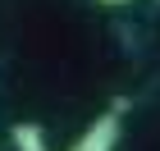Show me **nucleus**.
Wrapping results in <instances>:
<instances>
[{"label": "nucleus", "instance_id": "obj_1", "mask_svg": "<svg viewBox=\"0 0 160 151\" xmlns=\"http://www.w3.org/2000/svg\"><path fill=\"white\" fill-rule=\"evenodd\" d=\"M119 147V110H105L101 119L87 124V133L73 142V151H114Z\"/></svg>", "mask_w": 160, "mask_h": 151}, {"label": "nucleus", "instance_id": "obj_2", "mask_svg": "<svg viewBox=\"0 0 160 151\" xmlns=\"http://www.w3.org/2000/svg\"><path fill=\"white\" fill-rule=\"evenodd\" d=\"M14 147L18 151H46V133L37 124H14Z\"/></svg>", "mask_w": 160, "mask_h": 151}, {"label": "nucleus", "instance_id": "obj_3", "mask_svg": "<svg viewBox=\"0 0 160 151\" xmlns=\"http://www.w3.org/2000/svg\"><path fill=\"white\" fill-rule=\"evenodd\" d=\"M101 5H123V0H101Z\"/></svg>", "mask_w": 160, "mask_h": 151}]
</instances>
